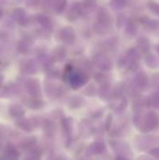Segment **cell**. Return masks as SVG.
I'll return each mask as SVG.
<instances>
[{"mask_svg":"<svg viewBox=\"0 0 159 160\" xmlns=\"http://www.w3.org/2000/svg\"><path fill=\"white\" fill-rule=\"evenodd\" d=\"M137 47H138L139 50H141L142 52H147L150 49V42H149V40L146 38L142 37L137 41Z\"/></svg>","mask_w":159,"mask_h":160,"instance_id":"cell-13","label":"cell"},{"mask_svg":"<svg viewBox=\"0 0 159 160\" xmlns=\"http://www.w3.org/2000/svg\"><path fill=\"white\" fill-rule=\"evenodd\" d=\"M112 148L117 154H120V157L118 158H127L128 155L131 156L132 152L127 145V143L124 142H112Z\"/></svg>","mask_w":159,"mask_h":160,"instance_id":"cell-9","label":"cell"},{"mask_svg":"<svg viewBox=\"0 0 159 160\" xmlns=\"http://www.w3.org/2000/svg\"><path fill=\"white\" fill-rule=\"evenodd\" d=\"M110 89H111V87H110V84L109 83H103L102 84V86L100 87V89H99V96L101 97V98H108L109 97V95L111 94L110 92Z\"/></svg>","mask_w":159,"mask_h":160,"instance_id":"cell-19","label":"cell"},{"mask_svg":"<svg viewBox=\"0 0 159 160\" xmlns=\"http://www.w3.org/2000/svg\"><path fill=\"white\" fill-rule=\"evenodd\" d=\"M148 83H149V79H148L147 75L144 72H139L134 78L132 86L136 90H142V89L146 88Z\"/></svg>","mask_w":159,"mask_h":160,"instance_id":"cell-8","label":"cell"},{"mask_svg":"<svg viewBox=\"0 0 159 160\" xmlns=\"http://www.w3.org/2000/svg\"><path fill=\"white\" fill-rule=\"evenodd\" d=\"M148 105H151L156 109L159 110V91L156 92L155 94L152 95V97H150L148 100Z\"/></svg>","mask_w":159,"mask_h":160,"instance_id":"cell-18","label":"cell"},{"mask_svg":"<svg viewBox=\"0 0 159 160\" xmlns=\"http://www.w3.org/2000/svg\"><path fill=\"white\" fill-rule=\"evenodd\" d=\"M126 32L128 36L134 37L137 34V25L133 21H127L126 23Z\"/></svg>","mask_w":159,"mask_h":160,"instance_id":"cell-15","label":"cell"},{"mask_svg":"<svg viewBox=\"0 0 159 160\" xmlns=\"http://www.w3.org/2000/svg\"><path fill=\"white\" fill-rule=\"evenodd\" d=\"M146 65L151 68H157L159 67V59L154 54H150L145 59Z\"/></svg>","mask_w":159,"mask_h":160,"instance_id":"cell-14","label":"cell"},{"mask_svg":"<svg viewBox=\"0 0 159 160\" xmlns=\"http://www.w3.org/2000/svg\"><path fill=\"white\" fill-rule=\"evenodd\" d=\"M105 151H106V146L102 142H94L86 149V155L88 157L97 156L105 153Z\"/></svg>","mask_w":159,"mask_h":160,"instance_id":"cell-7","label":"cell"},{"mask_svg":"<svg viewBox=\"0 0 159 160\" xmlns=\"http://www.w3.org/2000/svg\"><path fill=\"white\" fill-rule=\"evenodd\" d=\"M159 139L155 136H146V137H139L137 140V146L141 150L151 149L155 145L158 144Z\"/></svg>","mask_w":159,"mask_h":160,"instance_id":"cell-6","label":"cell"},{"mask_svg":"<svg viewBox=\"0 0 159 160\" xmlns=\"http://www.w3.org/2000/svg\"><path fill=\"white\" fill-rule=\"evenodd\" d=\"M82 105V99L80 97H72V109H77Z\"/></svg>","mask_w":159,"mask_h":160,"instance_id":"cell-21","label":"cell"},{"mask_svg":"<svg viewBox=\"0 0 159 160\" xmlns=\"http://www.w3.org/2000/svg\"><path fill=\"white\" fill-rule=\"evenodd\" d=\"M82 15H83V10L82 8V4L79 2H74L70 8L68 15H67L68 19L70 21H75Z\"/></svg>","mask_w":159,"mask_h":160,"instance_id":"cell-11","label":"cell"},{"mask_svg":"<svg viewBox=\"0 0 159 160\" xmlns=\"http://www.w3.org/2000/svg\"><path fill=\"white\" fill-rule=\"evenodd\" d=\"M60 36L62 40L67 44H73L76 40L75 30L70 26H67L64 29H62V31L60 32Z\"/></svg>","mask_w":159,"mask_h":160,"instance_id":"cell-10","label":"cell"},{"mask_svg":"<svg viewBox=\"0 0 159 160\" xmlns=\"http://www.w3.org/2000/svg\"><path fill=\"white\" fill-rule=\"evenodd\" d=\"M141 112L142 111H139L135 113L133 118L134 125L142 132H149L157 129L159 128L158 115L154 112H150L145 114H142Z\"/></svg>","mask_w":159,"mask_h":160,"instance_id":"cell-1","label":"cell"},{"mask_svg":"<svg viewBox=\"0 0 159 160\" xmlns=\"http://www.w3.org/2000/svg\"><path fill=\"white\" fill-rule=\"evenodd\" d=\"M156 50H157V53L159 54V45H157V48H156Z\"/></svg>","mask_w":159,"mask_h":160,"instance_id":"cell-25","label":"cell"},{"mask_svg":"<svg viewBox=\"0 0 159 160\" xmlns=\"http://www.w3.org/2000/svg\"><path fill=\"white\" fill-rule=\"evenodd\" d=\"M67 81H68L69 85L74 90H78L88 82V77L85 75L83 71L73 69L68 72Z\"/></svg>","mask_w":159,"mask_h":160,"instance_id":"cell-3","label":"cell"},{"mask_svg":"<svg viewBox=\"0 0 159 160\" xmlns=\"http://www.w3.org/2000/svg\"><path fill=\"white\" fill-rule=\"evenodd\" d=\"M149 154L152 155L154 158L159 159V147H153V148H151L150 151H149Z\"/></svg>","mask_w":159,"mask_h":160,"instance_id":"cell-23","label":"cell"},{"mask_svg":"<svg viewBox=\"0 0 159 160\" xmlns=\"http://www.w3.org/2000/svg\"><path fill=\"white\" fill-rule=\"evenodd\" d=\"M125 18V16H119L118 17V19H117V25H118V27H120V26H122L123 24H125V23H127V21H126V19H124Z\"/></svg>","mask_w":159,"mask_h":160,"instance_id":"cell-24","label":"cell"},{"mask_svg":"<svg viewBox=\"0 0 159 160\" xmlns=\"http://www.w3.org/2000/svg\"><path fill=\"white\" fill-rule=\"evenodd\" d=\"M111 27V16L107 9L100 8L97 13V22L94 23V30L97 34H105Z\"/></svg>","mask_w":159,"mask_h":160,"instance_id":"cell-2","label":"cell"},{"mask_svg":"<svg viewBox=\"0 0 159 160\" xmlns=\"http://www.w3.org/2000/svg\"><path fill=\"white\" fill-rule=\"evenodd\" d=\"M142 22L149 30H156L159 27V22L157 20H152L146 16L142 18Z\"/></svg>","mask_w":159,"mask_h":160,"instance_id":"cell-12","label":"cell"},{"mask_svg":"<svg viewBox=\"0 0 159 160\" xmlns=\"http://www.w3.org/2000/svg\"><path fill=\"white\" fill-rule=\"evenodd\" d=\"M96 0H82V8L83 10V14L85 12H89L92 9H94V8L96 7Z\"/></svg>","mask_w":159,"mask_h":160,"instance_id":"cell-16","label":"cell"},{"mask_svg":"<svg viewBox=\"0 0 159 160\" xmlns=\"http://www.w3.org/2000/svg\"><path fill=\"white\" fill-rule=\"evenodd\" d=\"M127 98H123L122 100H121V103H120V105L117 107V109H116V112H123V111H125V109L127 108Z\"/></svg>","mask_w":159,"mask_h":160,"instance_id":"cell-22","label":"cell"},{"mask_svg":"<svg viewBox=\"0 0 159 160\" xmlns=\"http://www.w3.org/2000/svg\"><path fill=\"white\" fill-rule=\"evenodd\" d=\"M147 8L154 13L156 14L157 16L159 17V4L157 2H153V1H150L147 3Z\"/></svg>","mask_w":159,"mask_h":160,"instance_id":"cell-20","label":"cell"},{"mask_svg":"<svg viewBox=\"0 0 159 160\" xmlns=\"http://www.w3.org/2000/svg\"><path fill=\"white\" fill-rule=\"evenodd\" d=\"M140 53L138 52V50L136 49H130L127 54L125 55V57L123 58V66H126L128 69L134 70L137 69L139 67V63H140Z\"/></svg>","mask_w":159,"mask_h":160,"instance_id":"cell-4","label":"cell"},{"mask_svg":"<svg viewBox=\"0 0 159 160\" xmlns=\"http://www.w3.org/2000/svg\"><path fill=\"white\" fill-rule=\"evenodd\" d=\"M127 5V0H111V7L115 10L123 9Z\"/></svg>","mask_w":159,"mask_h":160,"instance_id":"cell-17","label":"cell"},{"mask_svg":"<svg viewBox=\"0 0 159 160\" xmlns=\"http://www.w3.org/2000/svg\"><path fill=\"white\" fill-rule=\"evenodd\" d=\"M93 64L102 71H110L112 68V59L103 52H98L94 55Z\"/></svg>","mask_w":159,"mask_h":160,"instance_id":"cell-5","label":"cell"}]
</instances>
